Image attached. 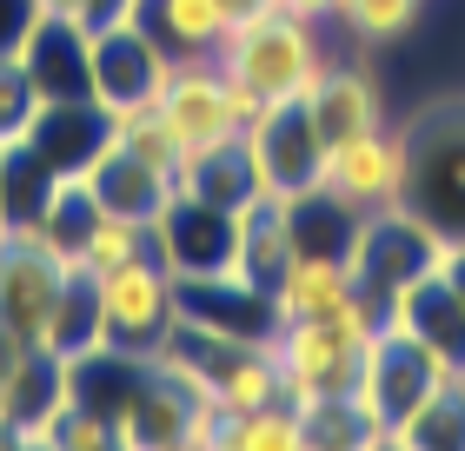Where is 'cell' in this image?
I'll return each instance as SVG.
<instances>
[{
    "instance_id": "2",
    "label": "cell",
    "mask_w": 465,
    "mask_h": 451,
    "mask_svg": "<svg viewBox=\"0 0 465 451\" xmlns=\"http://www.w3.org/2000/svg\"><path fill=\"white\" fill-rule=\"evenodd\" d=\"M326 60L332 54L320 40V20H300L286 7H260V14L232 20L226 40H220V67L240 87H252L266 106H300Z\"/></svg>"
},
{
    "instance_id": "18",
    "label": "cell",
    "mask_w": 465,
    "mask_h": 451,
    "mask_svg": "<svg viewBox=\"0 0 465 451\" xmlns=\"http://www.w3.org/2000/svg\"><path fill=\"white\" fill-rule=\"evenodd\" d=\"M226 445L232 451H300L306 445V418L292 412L286 398H272V405H260V412L232 418V438Z\"/></svg>"
},
{
    "instance_id": "12",
    "label": "cell",
    "mask_w": 465,
    "mask_h": 451,
    "mask_svg": "<svg viewBox=\"0 0 465 451\" xmlns=\"http://www.w3.org/2000/svg\"><path fill=\"white\" fill-rule=\"evenodd\" d=\"M27 60L40 100H94V47H87V27H67V20H40L27 34Z\"/></svg>"
},
{
    "instance_id": "10",
    "label": "cell",
    "mask_w": 465,
    "mask_h": 451,
    "mask_svg": "<svg viewBox=\"0 0 465 451\" xmlns=\"http://www.w3.org/2000/svg\"><path fill=\"white\" fill-rule=\"evenodd\" d=\"M300 113L312 120V133L332 146V140H352V133L386 126V93H379V80L366 67H340V60H326L320 80H312L306 100H300Z\"/></svg>"
},
{
    "instance_id": "13",
    "label": "cell",
    "mask_w": 465,
    "mask_h": 451,
    "mask_svg": "<svg viewBox=\"0 0 465 451\" xmlns=\"http://www.w3.org/2000/svg\"><path fill=\"white\" fill-rule=\"evenodd\" d=\"M140 27L160 40L166 60H200V54H220V40L232 27L226 0H134Z\"/></svg>"
},
{
    "instance_id": "11",
    "label": "cell",
    "mask_w": 465,
    "mask_h": 451,
    "mask_svg": "<svg viewBox=\"0 0 465 451\" xmlns=\"http://www.w3.org/2000/svg\"><path fill=\"white\" fill-rule=\"evenodd\" d=\"M80 180L94 186V200L107 212H126V220H146V226H153L160 212L173 206V192H180L173 180H160L146 160H134L126 146H114V133H107V146H100L87 166H80Z\"/></svg>"
},
{
    "instance_id": "8",
    "label": "cell",
    "mask_w": 465,
    "mask_h": 451,
    "mask_svg": "<svg viewBox=\"0 0 465 451\" xmlns=\"http://www.w3.org/2000/svg\"><path fill=\"white\" fill-rule=\"evenodd\" d=\"M366 292L352 272V252H320V246H292V260L272 272V312H280V326H292V319H332L346 312L352 299Z\"/></svg>"
},
{
    "instance_id": "14",
    "label": "cell",
    "mask_w": 465,
    "mask_h": 451,
    "mask_svg": "<svg viewBox=\"0 0 465 451\" xmlns=\"http://www.w3.org/2000/svg\"><path fill=\"white\" fill-rule=\"evenodd\" d=\"M107 133H114V146H126L134 160H146L160 180H186V166H193V153L180 146V133L166 126V113L153 106V93L146 100H126V106H107Z\"/></svg>"
},
{
    "instance_id": "9",
    "label": "cell",
    "mask_w": 465,
    "mask_h": 451,
    "mask_svg": "<svg viewBox=\"0 0 465 451\" xmlns=\"http://www.w3.org/2000/svg\"><path fill=\"white\" fill-rule=\"evenodd\" d=\"M246 146H252V166H260V186L266 192H312V173H320V153L326 140L312 133V120L300 106H272L260 126H246Z\"/></svg>"
},
{
    "instance_id": "21",
    "label": "cell",
    "mask_w": 465,
    "mask_h": 451,
    "mask_svg": "<svg viewBox=\"0 0 465 451\" xmlns=\"http://www.w3.org/2000/svg\"><path fill=\"white\" fill-rule=\"evenodd\" d=\"M260 7H272V0H226V14H232V20H246V14H260Z\"/></svg>"
},
{
    "instance_id": "5",
    "label": "cell",
    "mask_w": 465,
    "mask_h": 451,
    "mask_svg": "<svg viewBox=\"0 0 465 451\" xmlns=\"http://www.w3.org/2000/svg\"><path fill=\"white\" fill-rule=\"evenodd\" d=\"M312 192H326L332 206L359 212H392L406 200V126H372V133L332 140L320 153V173H312Z\"/></svg>"
},
{
    "instance_id": "1",
    "label": "cell",
    "mask_w": 465,
    "mask_h": 451,
    "mask_svg": "<svg viewBox=\"0 0 465 451\" xmlns=\"http://www.w3.org/2000/svg\"><path fill=\"white\" fill-rule=\"evenodd\" d=\"M379 319H386V312H379V299L359 292L352 306L332 312V319H292V326L272 332V358H280V398H286L300 418H312L326 398L352 392L359 358H366Z\"/></svg>"
},
{
    "instance_id": "4",
    "label": "cell",
    "mask_w": 465,
    "mask_h": 451,
    "mask_svg": "<svg viewBox=\"0 0 465 451\" xmlns=\"http://www.w3.org/2000/svg\"><path fill=\"white\" fill-rule=\"evenodd\" d=\"M94 292H100V338H107L114 352L146 358L180 326V279H173V266H166L160 252H140V260L100 272Z\"/></svg>"
},
{
    "instance_id": "16",
    "label": "cell",
    "mask_w": 465,
    "mask_h": 451,
    "mask_svg": "<svg viewBox=\"0 0 465 451\" xmlns=\"http://www.w3.org/2000/svg\"><path fill=\"white\" fill-rule=\"evenodd\" d=\"M40 106H47V100H40L34 74H27V60H20V54H0V153L34 140Z\"/></svg>"
},
{
    "instance_id": "7",
    "label": "cell",
    "mask_w": 465,
    "mask_h": 451,
    "mask_svg": "<svg viewBox=\"0 0 465 451\" xmlns=\"http://www.w3.org/2000/svg\"><path fill=\"white\" fill-rule=\"evenodd\" d=\"M87 47H94V100L100 106L146 100L166 74V54L140 27V14H107L100 27H87Z\"/></svg>"
},
{
    "instance_id": "20",
    "label": "cell",
    "mask_w": 465,
    "mask_h": 451,
    "mask_svg": "<svg viewBox=\"0 0 465 451\" xmlns=\"http://www.w3.org/2000/svg\"><path fill=\"white\" fill-rule=\"evenodd\" d=\"M272 7H286L300 20H332V14H340V0H272Z\"/></svg>"
},
{
    "instance_id": "15",
    "label": "cell",
    "mask_w": 465,
    "mask_h": 451,
    "mask_svg": "<svg viewBox=\"0 0 465 451\" xmlns=\"http://www.w3.org/2000/svg\"><path fill=\"white\" fill-rule=\"evenodd\" d=\"M140 252H153V226L126 220V212H100V220L87 226V240L74 246V260H80L87 279H100V272H114L126 260H140Z\"/></svg>"
},
{
    "instance_id": "6",
    "label": "cell",
    "mask_w": 465,
    "mask_h": 451,
    "mask_svg": "<svg viewBox=\"0 0 465 451\" xmlns=\"http://www.w3.org/2000/svg\"><path fill=\"white\" fill-rule=\"evenodd\" d=\"M153 106L166 113V126L180 133L186 153H213V146L240 140V120H232V100H226V67L220 54H200V60H166Z\"/></svg>"
},
{
    "instance_id": "3",
    "label": "cell",
    "mask_w": 465,
    "mask_h": 451,
    "mask_svg": "<svg viewBox=\"0 0 465 451\" xmlns=\"http://www.w3.org/2000/svg\"><path fill=\"white\" fill-rule=\"evenodd\" d=\"M419 226L446 246L465 240V100H432L406 120V200Z\"/></svg>"
},
{
    "instance_id": "19",
    "label": "cell",
    "mask_w": 465,
    "mask_h": 451,
    "mask_svg": "<svg viewBox=\"0 0 465 451\" xmlns=\"http://www.w3.org/2000/svg\"><path fill=\"white\" fill-rule=\"evenodd\" d=\"M34 27H40V7H34V0H0V54H20Z\"/></svg>"
},
{
    "instance_id": "17",
    "label": "cell",
    "mask_w": 465,
    "mask_h": 451,
    "mask_svg": "<svg viewBox=\"0 0 465 451\" xmlns=\"http://www.w3.org/2000/svg\"><path fill=\"white\" fill-rule=\"evenodd\" d=\"M340 20L366 47H392V40H406L426 20V0H340Z\"/></svg>"
}]
</instances>
